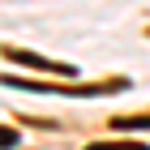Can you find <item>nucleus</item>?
Instances as JSON below:
<instances>
[{
  "label": "nucleus",
  "instance_id": "2",
  "mask_svg": "<svg viewBox=\"0 0 150 150\" xmlns=\"http://www.w3.org/2000/svg\"><path fill=\"white\" fill-rule=\"evenodd\" d=\"M86 150H150L146 142H94V146H86Z\"/></svg>",
  "mask_w": 150,
  "mask_h": 150
},
{
  "label": "nucleus",
  "instance_id": "3",
  "mask_svg": "<svg viewBox=\"0 0 150 150\" xmlns=\"http://www.w3.org/2000/svg\"><path fill=\"white\" fill-rule=\"evenodd\" d=\"M116 129H150V116H120V120H112Z\"/></svg>",
  "mask_w": 150,
  "mask_h": 150
},
{
  "label": "nucleus",
  "instance_id": "4",
  "mask_svg": "<svg viewBox=\"0 0 150 150\" xmlns=\"http://www.w3.org/2000/svg\"><path fill=\"white\" fill-rule=\"evenodd\" d=\"M9 146H17V133H13V129H4V125H0V150H9Z\"/></svg>",
  "mask_w": 150,
  "mask_h": 150
},
{
  "label": "nucleus",
  "instance_id": "1",
  "mask_svg": "<svg viewBox=\"0 0 150 150\" xmlns=\"http://www.w3.org/2000/svg\"><path fill=\"white\" fill-rule=\"evenodd\" d=\"M4 56L17 60V64H30V69H43V73H60V77H69V64H60V60H47V56H35V52H22V47H4Z\"/></svg>",
  "mask_w": 150,
  "mask_h": 150
}]
</instances>
